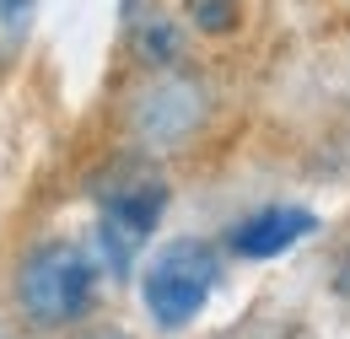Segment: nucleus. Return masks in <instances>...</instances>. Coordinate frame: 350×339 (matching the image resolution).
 Segmentation results:
<instances>
[{"label": "nucleus", "mask_w": 350, "mask_h": 339, "mask_svg": "<svg viewBox=\"0 0 350 339\" xmlns=\"http://www.w3.org/2000/svg\"><path fill=\"white\" fill-rule=\"evenodd\" d=\"M97 291H103V264L76 237H38L11 275L16 323L33 334H70L92 323Z\"/></svg>", "instance_id": "f257e3e1"}, {"label": "nucleus", "mask_w": 350, "mask_h": 339, "mask_svg": "<svg viewBox=\"0 0 350 339\" xmlns=\"http://www.w3.org/2000/svg\"><path fill=\"white\" fill-rule=\"evenodd\" d=\"M221 286V248L211 237H167L140 258V307L151 329H189Z\"/></svg>", "instance_id": "f03ea898"}, {"label": "nucleus", "mask_w": 350, "mask_h": 339, "mask_svg": "<svg viewBox=\"0 0 350 339\" xmlns=\"http://www.w3.org/2000/svg\"><path fill=\"white\" fill-rule=\"evenodd\" d=\"M162 211H167V178L157 172L151 157L119 162L108 172V183L97 194V254H103V269L130 275L146 258V248H151V232H157Z\"/></svg>", "instance_id": "7ed1b4c3"}, {"label": "nucleus", "mask_w": 350, "mask_h": 339, "mask_svg": "<svg viewBox=\"0 0 350 339\" xmlns=\"http://www.w3.org/2000/svg\"><path fill=\"white\" fill-rule=\"evenodd\" d=\"M200 81L194 76H183V70H157L151 86L140 92V103H135V140L146 146V151H167V146H183L194 129H200Z\"/></svg>", "instance_id": "20e7f679"}, {"label": "nucleus", "mask_w": 350, "mask_h": 339, "mask_svg": "<svg viewBox=\"0 0 350 339\" xmlns=\"http://www.w3.org/2000/svg\"><path fill=\"white\" fill-rule=\"evenodd\" d=\"M312 232H318V215L307 211V205H259V211H248L226 232V248L243 258V264H269V258L291 254Z\"/></svg>", "instance_id": "39448f33"}, {"label": "nucleus", "mask_w": 350, "mask_h": 339, "mask_svg": "<svg viewBox=\"0 0 350 339\" xmlns=\"http://www.w3.org/2000/svg\"><path fill=\"white\" fill-rule=\"evenodd\" d=\"M38 11H44V0H0V81L22 65L33 27H38Z\"/></svg>", "instance_id": "423d86ee"}, {"label": "nucleus", "mask_w": 350, "mask_h": 339, "mask_svg": "<svg viewBox=\"0 0 350 339\" xmlns=\"http://www.w3.org/2000/svg\"><path fill=\"white\" fill-rule=\"evenodd\" d=\"M178 5L200 38H232L243 27V0H178Z\"/></svg>", "instance_id": "0eeeda50"}, {"label": "nucleus", "mask_w": 350, "mask_h": 339, "mask_svg": "<svg viewBox=\"0 0 350 339\" xmlns=\"http://www.w3.org/2000/svg\"><path fill=\"white\" fill-rule=\"evenodd\" d=\"M334 297L350 307V243L340 248V254H334Z\"/></svg>", "instance_id": "6e6552de"}, {"label": "nucleus", "mask_w": 350, "mask_h": 339, "mask_svg": "<svg viewBox=\"0 0 350 339\" xmlns=\"http://www.w3.org/2000/svg\"><path fill=\"white\" fill-rule=\"evenodd\" d=\"M81 339H135V334H124V329H113V323H103V329H92V334H81Z\"/></svg>", "instance_id": "1a4fd4ad"}]
</instances>
